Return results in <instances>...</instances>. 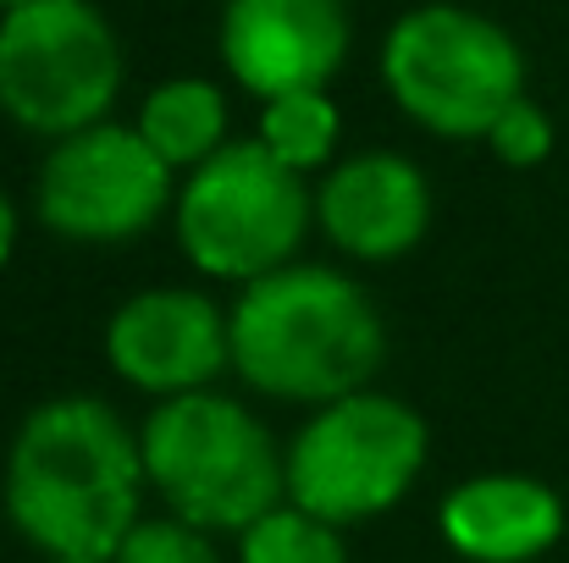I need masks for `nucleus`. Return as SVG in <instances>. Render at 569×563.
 I'll list each match as a JSON object with an SVG mask.
<instances>
[{
	"label": "nucleus",
	"instance_id": "nucleus-12",
	"mask_svg": "<svg viewBox=\"0 0 569 563\" xmlns=\"http://www.w3.org/2000/svg\"><path fill=\"white\" fill-rule=\"evenodd\" d=\"M565 536V503L537 475H476L442 503V542L470 563H531Z\"/></svg>",
	"mask_w": 569,
	"mask_h": 563
},
{
	"label": "nucleus",
	"instance_id": "nucleus-14",
	"mask_svg": "<svg viewBox=\"0 0 569 563\" xmlns=\"http://www.w3.org/2000/svg\"><path fill=\"white\" fill-rule=\"evenodd\" d=\"M260 144L282 167H293L305 178V172L327 167L332 150H338V105L327 100V89L266 100V111H260Z\"/></svg>",
	"mask_w": 569,
	"mask_h": 563
},
{
	"label": "nucleus",
	"instance_id": "nucleus-18",
	"mask_svg": "<svg viewBox=\"0 0 569 563\" xmlns=\"http://www.w3.org/2000/svg\"><path fill=\"white\" fill-rule=\"evenodd\" d=\"M11 243H17V210H11V199L0 193V265L11 260Z\"/></svg>",
	"mask_w": 569,
	"mask_h": 563
},
{
	"label": "nucleus",
	"instance_id": "nucleus-2",
	"mask_svg": "<svg viewBox=\"0 0 569 563\" xmlns=\"http://www.w3.org/2000/svg\"><path fill=\"white\" fill-rule=\"evenodd\" d=\"M232 371L282 403L366 392L387 360V326L360 282L332 265H282L249 282L227 315Z\"/></svg>",
	"mask_w": 569,
	"mask_h": 563
},
{
	"label": "nucleus",
	"instance_id": "nucleus-4",
	"mask_svg": "<svg viewBox=\"0 0 569 563\" xmlns=\"http://www.w3.org/2000/svg\"><path fill=\"white\" fill-rule=\"evenodd\" d=\"M381 78L403 117L442 139H487L526 100L520 44L481 11L415 6L381 44Z\"/></svg>",
	"mask_w": 569,
	"mask_h": 563
},
{
	"label": "nucleus",
	"instance_id": "nucleus-8",
	"mask_svg": "<svg viewBox=\"0 0 569 563\" xmlns=\"http://www.w3.org/2000/svg\"><path fill=\"white\" fill-rule=\"evenodd\" d=\"M172 204V167L139 128H83L61 139L39 172V215L78 243H122L161 221Z\"/></svg>",
	"mask_w": 569,
	"mask_h": 563
},
{
	"label": "nucleus",
	"instance_id": "nucleus-9",
	"mask_svg": "<svg viewBox=\"0 0 569 563\" xmlns=\"http://www.w3.org/2000/svg\"><path fill=\"white\" fill-rule=\"evenodd\" d=\"M343 56H349L343 0H227L221 11V61L260 100L327 89Z\"/></svg>",
	"mask_w": 569,
	"mask_h": 563
},
{
	"label": "nucleus",
	"instance_id": "nucleus-13",
	"mask_svg": "<svg viewBox=\"0 0 569 563\" xmlns=\"http://www.w3.org/2000/svg\"><path fill=\"white\" fill-rule=\"evenodd\" d=\"M139 133L172 172H199L210 155L227 150V100L204 78H172L144 100Z\"/></svg>",
	"mask_w": 569,
	"mask_h": 563
},
{
	"label": "nucleus",
	"instance_id": "nucleus-19",
	"mask_svg": "<svg viewBox=\"0 0 569 563\" xmlns=\"http://www.w3.org/2000/svg\"><path fill=\"white\" fill-rule=\"evenodd\" d=\"M17 6H28V0H0V17H6V11H17Z\"/></svg>",
	"mask_w": 569,
	"mask_h": 563
},
{
	"label": "nucleus",
	"instance_id": "nucleus-3",
	"mask_svg": "<svg viewBox=\"0 0 569 563\" xmlns=\"http://www.w3.org/2000/svg\"><path fill=\"white\" fill-rule=\"evenodd\" d=\"M144 475L199 531H249L288 497V459L271 431L221 392H183L144 420Z\"/></svg>",
	"mask_w": 569,
	"mask_h": 563
},
{
	"label": "nucleus",
	"instance_id": "nucleus-11",
	"mask_svg": "<svg viewBox=\"0 0 569 563\" xmlns=\"http://www.w3.org/2000/svg\"><path fill=\"white\" fill-rule=\"evenodd\" d=\"M316 215L343 254L398 260L431 227V188L415 161L371 150L327 172V183L316 193Z\"/></svg>",
	"mask_w": 569,
	"mask_h": 563
},
{
	"label": "nucleus",
	"instance_id": "nucleus-20",
	"mask_svg": "<svg viewBox=\"0 0 569 563\" xmlns=\"http://www.w3.org/2000/svg\"><path fill=\"white\" fill-rule=\"evenodd\" d=\"M56 563H94V559H56Z\"/></svg>",
	"mask_w": 569,
	"mask_h": 563
},
{
	"label": "nucleus",
	"instance_id": "nucleus-15",
	"mask_svg": "<svg viewBox=\"0 0 569 563\" xmlns=\"http://www.w3.org/2000/svg\"><path fill=\"white\" fill-rule=\"evenodd\" d=\"M238 563H349L338 525L282 503L238 536Z\"/></svg>",
	"mask_w": 569,
	"mask_h": 563
},
{
	"label": "nucleus",
	"instance_id": "nucleus-7",
	"mask_svg": "<svg viewBox=\"0 0 569 563\" xmlns=\"http://www.w3.org/2000/svg\"><path fill=\"white\" fill-rule=\"evenodd\" d=\"M426 420L387 398V392H349L293 436L288 448V503L327 520L355 525L387 514L426 464Z\"/></svg>",
	"mask_w": 569,
	"mask_h": 563
},
{
	"label": "nucleus",
	"instance_id": "nucleus-10",
	"mask_svg": "<svg viewBox=\"0 0 569 563\" xmlns=\"http://www.w3.org/2000/svg\"><path fill=\"white\" fill-rule=\"evenodd\" d=\"M106 354L122 381L167 403L183 392H204L210 375L232 365V326L204 293L150 288V293H133L111 315Z\"/></svg>",
	"mask_w": 569,
	"mask_h": 563
},
{
	"label": "nucleus",
	"instance_id": "nucleus-17",
	"mask_svg": "<svg viewBox=\"0 0 569 563\" xmlns=\"http://www.w3.org/2000/svg\"><path fill=\"white\" fill-rule=\"evenodd\" d=\"M487 144H492V155H498L503 167L526 172V167H542V161L553 155V122H548L542 105L515 100V105L503 111V122L487 133Z\"/></svg>",
	"mask_w": 569,
	"mask_h": 563
},
{
	"label": "nucleus",
	"instance_id": "nucleus-5",
	"mask_svg": "<svg viewBox=\"0 0 569 563\" xmlns=\"http://www.w3.org/2000/svg\"><path fill=\"white\" fill-rule=\"evenodd\" d=\"M316 199L293 167H282L260 139L227 144L210 155L178 193V243L204 277L227 282H260L282 271L305 232H310Z\"/></svg>",
	"mask_w": 569,
	"mask_h": 563
},
{
	"label": "nucleus",
	"instance_id": "nucleus-16",
	"mask_svg": "<svg viewBox=\"0 0 569 563\" xmlns=\"http://www.w3.org/2000/svg\"><path fill=\"white\" fill-rule=\"evenodd\" d=\"M111 563H221L210 547V531L183 525V520H139Z\"/></svg>",
	"mask_w": 569,
	"mask_h": 563
},
{
	"label": "nucleus",
	"instance_id": "nucleus-6",
	"mask_svg": "<svg viewBox=\"0 0 569 563\" xmlns=\"http://www.w3.org/2000/svg\"><path fill=\"white\" fill-rule=\"evenodd\" d=\"M122 89V50L89 0H28L0 17V111L44 139L100 128Z\"/></svg>",
	"mask_w": 569,
	"mask_h": 563
},
{
	"label": "nucleus",
	"instance_id": "nucleus-1",
	"mask_svg": "<svg viewBox=\"0 0 569 563\" xmlns=\"http://www.w3.org/2000/svg\"><path fill=\"white\" fill-rule=\"evenodd\" d=\"M144 442L100 398L39 403L6 459V509L44 559L111 563L139 525Z\"/></svg>",
	"mask_w": 569,
	"mask_h": 563
}]
</instances>
